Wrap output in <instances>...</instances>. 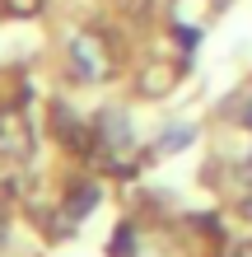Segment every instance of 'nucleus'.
<instances>
[{"label": "nucleus", "mask_w": 252, "mask_h": 257, "mask_svg": "<svg viewBox=\"0 0 252 257\" xmlns=\"http://www.w3.org/2000/svg\"><path fill=\"white\" fill-rule=\"evenodd\" d=\"M75 66H80V75H89V80H94V75H103V52L94 47V38H75Z\"/></svg>", "instance_id": "1"}, {"label": "nucleus", "mask_w": 252, "mask_h": 257, "mask_svg": "<svg viewBox=\"0 0 252 257\" xmlns=\"http://www.w3.org/2000/svg\"><path fill=\"white\" fill-rule=\"evenodd\" d=\"M191 141H196V131H191V126H168L164 136H159V150H164V155H177V150H187Z\"/></svg>", "instance_id": "2"}, {"label": "nucleus", "mask_w": 252, "mask_h": 257, "mask_svg": "<svg viewBox=\"0 0 252 257\" xmlns=\"http://www.w3.org/2000/svg\"><path fill=\"white\" fill-rule=\"evenodd\" d=\"M94 201H98V187H80L75 196H70V215H89Z\"/></svg>", "instance_id": "3"}, {"label": "nucleus", "mask_w": 252, "mask_h": 257, "mask_svg": "<svg viewBox=\"0 0 252 257\" xmlns=\"http://www.w3.org/2000/svg\"><path fill=\"white\" fill-rule=\"evenodd\" d=\"M103 126H108L112 145H122V141H126V117H122V112H108V117H103Z\"/></svg>", "instance_id": "4"}, {"label": "nucleus", "mask_w": 252, "mask_h": 257, "mask_svg": "<svg viewBox=\"0 0 252 257\" xmlns=\"http://www.w3.org/2000/svg\"><path fill=\"white\" fill-rule=\"evenodd\" d=\"M238 210H243V215H252V196H243V206H238Z\"/></svg>", "instance_id": "5"}, {"label": "nucleus", "mask_w": 252, "mask_h": 257, "mask_svg": "<svg viewBox=\"0 0 252 257\" xmlns=\"http://www.w3.org/2000/svg\"><path fill=\"white\" fill-rule=\"evenodd\" d=\"M243 122H247V126H252V98H247V108H243Z\"/></svg>", "instance_id": "6"}]
</instances>
